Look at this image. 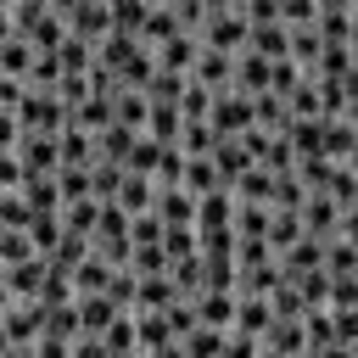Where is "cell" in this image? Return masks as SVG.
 I'll list each match as a JSON object with an SVG mask.
<instances>
[{
	"mask_svg": "<svg viewBox=\"0 0 358 358\" xmlns=\"http://www.w3.org/2000/svg\"><path fill=\"white\" fill-rule=\"evenodd\" d=\"M213 129H218L224 140H241L246 129H257V95H246V90H218V101H213Z\"/></svg>",
	"mask_w": 358,
	"mask_h": 358,
	"instance_id": "cell-1",
	"label": "cell"
},
{
	"mask_svg": "<svg viewBox=\"0 0 358 358\" xmlns=\"http://www.w3.org/2000/svg\"><path fill=\"white\" fill-rule=\"evenodd\" d=\"M201 45H213V50H224V56H241V50L252 45V22H246V11L207 17V28H201Z\"/></svg>",
	"mask_w": 358,
	"mask_h": 358,
	"instance_id": "cell-2",
	"label": "cell"
},
{
	"mask_svg": "<svg viewBox=\"0 0 358 358\" xmlns=\"http://www.w3.org/2000/svg\"><path fill=\"white\" fill-rule=\"evenodd\" d=\"M117 313H129L112 291H84L78 296V319H84V336H106L117 324Z\"/></svg>",
	"mask_w": 358,
	"mask_h": 358,
	"instance_id": "cell-3",
	"label": "cell"
},
{
	"mask_svg": "<svg viewBox=\"0 0 358 358\" xmlns=\"http://www.w3.org/2000/svg\"><path fill=\"white\" fill-rule=\"evenodd\" d=\"M34 62H39V45H34L22 28H6V45H0V73H11V78H34Z\"/></svg>",
	"mask_w": 358,
	"mask_h": 358,
	"instance_id": "cell-4",
	"label": "cell"
},
{
	"mask_svg": "<svg viewBox=\"0 0 358 358\" xmlns=\"http://www.w3.org/2000/svg\"><path fill=\"white\" fill-rule=\"evenodd\" d=\"M196 56H201V34H173L168 45H157V67L162 73H196Z\"/></svg>",
	"mask_w": 358,
	"mask_h": 358,
	"instance_id": "cell-5",
	"label": "cell"
},
{
	"mask_svg": "<svg viewBox=\"0 0 358 358\" xmlns=\"http://www.w3.org/2000/svg\"><path fill=\"white\" fill-rule=\"evenodd\" d=\"M235 313H241V291H201L196 296V319L213 330H235Z\"/></svg>",
	"mask_w": 358,
	"mask_h": 358,
	"instance_id": "cell-6",
	"label": "cell"
},
{
	"mask_svg": "<svg viewBox=\"0 0 358 358\" xmlns=\"http://www.w3.org/2000/svg\"><path fill=\"white\" fill-rule=\"evenodd\" d=\"M34 173H62V134H34L28 129V140H22V151H17Z\"/></svg>",
	"mask_w": 358,
	"mask_h": 358,
	"instance_id": "cell-7",
	"label": "cell"
},
{
	"mask_svg": "<svg viewBox=\"0 0 358 358\" xmlns=\"http://www.w3.org/2000/svg\"><path fill=\"white\" fill-rule=\"evenodd\" d=\"M17 196H22L34 213H62V207H67V196H62V179H56V173H34V168H28V185H22Z\"/></svg>",
	"mask_w": 358,
	"mask_h": 358,
	"instance_id": "cell-8",
	"label": "cell"
},
{
	"mask_svg": "<svg viewBox=\"0 0 358 358\" xmlns=\"http://www.w3.org/2000/svg\"><path fill=\"white\" fill-rule=\"evenodd\" d=\"M45 280H50V257L39 252V257H28V263L6 268V296H39V291H45Z\"/></svg>",
	"mask_w": 358,
	"mask_h": 358,
	"instance_id": "cell-9",
	"label": "cell"
},
{
	"mask_svg": "<svg viewBox=\"0 0 358 358\" xmlns=\"http://www.w3.org/2000/svg\"><path fill=\"white\" fill-rule=\"evenodd\" d=\"M67 28H73V34H84V39H95V45H101V39H106V34H112V0H84V6H78V11H73V17H67Z\"/></svg>",
	"mask_w": 358,
	"mask_h": 358,
	"instance_id": "cell-10",
	"label": "cell"
},
{
	"mask_svg": "<svg viewBox=\"0 0 358 358\" xmlns=\"http://www.w3.org/2000/svg\"><path fill=\"white\" fill-rule=\"evenodd\" d=\"M117 207H123L129 218L151 213V207H157V179H151V173H134V168H129V173H123V190H117Z\"/></svg>",
	"mask_w": 358,
	"mask_h": 358,
	"instance_id": "cell-11",
	"label": "cell"
},
{
	"mask_svg": "<svg viewBox=\"0 0 358 358\" xmlns=\"http://www.w3.org/2000/svg\"><path fill=\"white\" fill-rule=\"evenodd\" d=\"M341 213H347V207H341L336 196H324V190L302 201V224H308V235H319V241H324V235H336V224H341Z\"/></svg>",
	"mask_w": 358,
	"mask_h": 358,
	"instance_id": "cell-12",
	"label": "cell"
},
{
	"mask_svg": "<svg viewBox=\"0 0 358 358\" xmlns=\"http://www.w3.org/2000/svg\"><path fill=\"white\" fill-rule=\"evenodd\" d=\"M274 319H280V313H274V302H268V296H241V313H235V330H241V336H257V341H263Z\"/></svg>",
	"mask_w": 358,
	"mask_h": 358,
	"instance_id": "cell-13",
	"label": "cell"
},
{
	"mask_svg": "<svg viewBox=\"0 0 358 358\" xmlns=\"http://www.w3.org/2000/svg\"><path fill=\"white\" fill-rule=\"evenodd\" d=\"M213 162H218V173H224V185L235 190V185H241V173H246V168H252L257 157L246 151V140H218V151H213Z\"/></svg>",
	"mask_w": 358,
	"mask_h": 358,
	"instance_id": "cell-14",
	"label": "cell"
},
{
	"mask_svg": "<svg viewBox=\"0 0 358 358\" xmlns=\"http://www.w3.org/2000/svg\"><path fill=\"white\" fill-rule=\"evenodd\" d=\"M274 185H280V173H274V168H263V162H252V168L241 173L235 196H241V201H263V207H274Z\"/></svg>",
	"mask_w": 358,
	"mask_h": 358,
	"instance_id": "cell-15",
	"label": "cell"
},
{
	"mask_svg": "<svg viewBox=\"0 0 358 358\" xmlns=\"http://www.w3.org/2000/svg\"><path fill=\"white\" fill-rule=\"evenodd\" d=\"M246 50H257V56H268V62H285L291 56V28L285 22H263V28H252V45Z\"/></svg>",
	"mask_w": 358,
	"mask_h": 358,
	"instance_id": "cell-16",
	"label": "cell"
},
{
	"mask_svg": "<svg viewBox=\"0 0 358 358\" xmlns=\"http://www.w3.org/2000/svg\"><path fill=\"white\" fill-rule=\"evenodd\" d=\"M151 0H112V28L117 34H145V22H151Z\"/></svg>",
	"mask_w": 358,
	"mask_h": 358,
	"instance_id": "cell-17",
	"label": "cell"
},
{
	"mask_svg": "<svg viewBox=\"0 0 358 358\" xmlns=\"http://www.w3.org/2000/svg\"><path fill=\"white\" fill-rule=\"evenodd\" d=\"M28 257H39L34 235H28V229H0V268H17V263H28Z\"/></svg>",
	"mask_w": 358,
	"mask_h": 358,
	"instance_id": "cell-18",
	"label": "cell"
},
{
	"mask_svg": "<svg viewBox=\"0 0 358 358\" xmlns=\"http://www.w3.org/2000/svg\"><path fill=\"white\" fill-rule=\"evenodd\" d=\"M224 347H229V330H213V324H196L185 336V352L190 358H224Z\"/></svg>",
	"mask_w": 358,
	"mask_h": 358,
	"instance_id": "cell-19",
	"label": "cell"
},
{
	"mask_svg": "<svg viewBox=\"0 0 358 358\" xmlns=\"http://www.w3.org/2000/svg\"><path fill=\"white\" fill-rule=\"evenodd\" d=\"M280 22L285 28H313L319 22V0H280Z\"/></svg>",
	"mask_w": 358,
	"mask_h": 358,
	"instance_id": "cell-20",
	"label": "cell"
},
{
	"mask_svg": "<svg viewBox=\"0 0 358 358\" xmlns=\"http://www.w3.org/2000/svg\"><path fill=\"white\" fill-rule=\"evenodd\" d=\"M241 11H246V22H252V28L280 22V0H241Z\"/></svg>",
	"mask_w": 358,
	"mask_h": 358,
	"instance_id": "cell-21",
	"label": "cell"
},
{
	"mask_svg": "<svg viewBox=\"0 0 358 358\" xmlns=\"http://www.w3.org/2000/svg\"><path fill=\"white\" fill-rule=\"evenodd\" d=\"M319 11H358V0H319Z\"/></svg>",
	"mask_w": 358,
	"mask_h": 358,
	"instance_id": "cell-22",
	"label": "cell"
},
{
	"mask_svg": "<svg viewBox=\"0 0 358 358\" xmlns=\"http://www.w3.org/2000/svg\"><path fill=\"white\" fill-rule=\"evenodd\" d=\"M352 50H358V11H352Z\"/></svg>",
	"mask_w": 358,
	"mask_h": 358,
	"instance_id": "cell-23",
	"label": "cell"
},
{
	"mask_svg": "<svg viewBox=\"0 0 358 358\" xmlns=\"http://www.w3.org/2000/svg\"><path fill=\"white\" fill-rule=\"evenodd\" d=\"M151 6H162V0H151Z\"/></svg>",
	"mask_w": 358,
	"mask_h": 358,
	"instance_id": "cell-24",
	"label": "cell"
}]
</instances>
